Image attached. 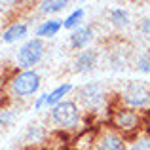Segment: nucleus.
Masks as SVG:
<instances>
[{
    "instance_id": "obj_5",
    "label": "nucleus",
    "mask_w": 150,
    "mask_h": 150,
    "mask_svg": "<svg viewBox=\"0 0 150 150\" xmlns=\"http://www.w3.org/2000/svg\"><path fill=\"white\" fill-rule=\"evenodd\" d=\"M120 103L122 106H127L133 110H148L150 108V86L144 82L131 80L122 88L120 91Z\"/></svg>"
},
{
    "instance_id": "obj_1",
    "label": "nucleus",
    "mask_w": 150,
    "mask_h": 150,
    "mask_svg": "<svg viewBox=\"0 0 150 150\" xmlns=\"http://www.w3.org/2000/svg\"><path fill=\"white\" fill-rule=\"evenodd\" d=\"M143 124H144V116L141 112L127 106H116L108 112V127L112 131L120 133L125 141L133 139L135 135L143 133Z\"/></svg>"
},
{
    "instance_id": "obj_10",
    "label": "nucleus",
    "mask_w": 150,
    "mask_h": 150,
    "mask_svg": "<svg viewBox=\"0 0 150 150\" xmlns=\"http://www.w3.org/2000/svg\"><path fill=\"white\" fill-rule=\"evenodd\" d=\"M29 25L25 21H13L2 30V42L4 44H17L29 36Z\"/></svg>"
},
{
    "instance_id": "obj_16",
    "label": "nucleus",
    "mask_w": 150,
    "mask_h": 150,
    "mask_svg": "<svg viewBox=\"0 0 150 150\" xmlns=\"http://www.w3.org/2000/svg\"><path fill=\"white\" fill-rule=\"evenodd\" d=\"M127 150H150V137L146 133H139L127 141Z\"/></svg>"
},
{
    "instance_id": "obj_14",
    "label": "nucleus",
    "mask_w": 150,
    "mask_h": 150,
    "mask_svg": "<svg viewBox=\"0 0 150 150\" xmlns=\"http://www.w3.org/2000/svg\"><path fill=\"white\" fill-rule=\"evenodd\" d=\"M108 19L116 29H124V27H127L129 21H131L129 11L125 10V8H112V10L108 11Z\"/></svg>"
},
{
    "instance_id": "obj_8",
    "label": "nucleus",
    "mask_w": 150,
    "mask_h": 150,
    "mask_svg": "<svg viewBox=\"0 0 150 150\" xmlns=\"http://www.w3.org/2000/svg\"><path fill=\"white\" fill-rule=\"evenodd\" d=\"M97 61H99V51L93 48H86L82 51H78V55L72 61V70L78 74H86L91 72L97 67Z\"/></svg>"
},
{
    "instance_id": "obj_17",
    "label": "nucleus",
    "mask_w": 150,
    "mask_h": 150,
    "mask_svg": "<svg viewBox=\"0 0 150 150\" xmlns=\"http://www.w3.org/2000/svg\"><path fill=\"white\" fill-rule=\"evenodd\" d=\"M135 69L143 74H150V50L143 51L135 61Z\"/></svg>"
},
{
    "instance_id": "obj_19",
    "label": "nucleus",
    "mask_w": 150,
    "mask_h": 150,
    "mask_svg": "<svg viewBox=\"0 0 150 150\" xmlns=\"http://www.w3.org/2000/svg\"><path fill=\"white\" fill-rule=\"evenodd\" d=\"M42 137H44V131L40 129V125H30V127L27 129L25 139L27 141H38V139H42Z\"/></svg>"
},
{
    "instance_id": "obj_4",
    "label": "nucleus",
    "mask_w": 150,
    "mask_h": 150,
    "mask_svg": "<svg viewBox=\"0 0 150 150\" xmlns=\"http://www.w3.org/2000/svg\"><path fill=\"white\" fill-rule=\"evenodd\" d=\"M42 86V78L38 70H15L13 76L8 80V93L13 99H29L36 95Z\"/></svg>"
},
{
    "instance_id": "obj_20",
    "label": "nucleus",
    "mask_w": 150,
    "mask_h": 150,
    "mask_svg": "<svg viewBox=\"0 0 150 150\" xmlns=\"http://www.w3.org/2000/svg\"><path fill=\"white\" fill-rule=\"evenodd\" d=\"M139 30L144 34V36H150V15H148V17H144V19H141Z\"/></svg>"
},
{
    "instance_id": "obj_21",
    "label": "nucleus",
    "mask_w": 150,
    "mask_h": 150,
    "mask_svg": "<svg viewBox=\"0 0 150 150\" xmlns=\"http://www.w3.org/2000/svg\"><path fill=\"white\" fill-rule=\"evenodd\" d=\"M143 133H146V135L150 137V108H148V112L144 114V124H143Z\"/></svg>"
},
{
    "instance_id": "obj_9",
    "label": "nucleus",
    "mask_w": 150,
    "mask_h": 150,
    "mask_svg": "<svg viewBox=\"0 0 150 150\" xmlns=\"http://www.w3.org/2000/svg\"><path fill=\"white\" fill-rule=\"evenodd\" d=\"M93 36H95V30H93L91 25H80L78 29H74L72 33H70V36H69V46H70L72 50L82 51V50H86L89 44H91Z\"/></svg>"
},
{
    "instance_id": "obj_3",
    "label": "nucleus",
    "mask_w": 150,
    "mask_h": 150,
    "mask_svg": "<svg viewBox=\"0 0 150 150\" xmlns=\"http://www.w3.org/2000/svg\"><path fill=\"white\" fill-rule=\"evenodd\" d=\"M50 118L53 122V125H57L63 131H80L84 112H82L76 101L65 99L57 103L53 108H50Z\"/></svg>"
},
{
    "instance_id": "obj_15",
    "label": "nucleus",
    "mask_w": 150,
    "mask_h": 150,
    "mask_svg": "<svg viewBox=\"0 0 150 150\" xmlns=\"http://www.w3.org/2000/svg\"><path fill=\"white\" fill-rule=\"evenodd\" d=\"M69 4H70L69 0H42V2L38 4V10L44 15H53V13L63 11Z\"/></svg>"
},
{
    "instance_id": "obj_11",
    "label": "nucleus",
    "mask_w": 150,
    "mask_h": 150,
    "mask_svg": "<svg viewBox=\"0 0 150 150\" xmlns=\"http://www.w3.org/2000/svg\"><path fill=\"white\" fill-rule=\"evenodd\" d=\"M74 89L72 84H69V82H63V84H59L57 88H53L51 91L48 93H42V101H44V108H53L57 103L65 101L67 97H69V93Z\"/></svg>"
},
{
    "instance_id": "obj_7",
    "label": "nucleus",
    "mask_w": 150,
    "mask_h": 150,
    "mask_svg": "<svg viewBox=\"0 0 150 150\" xmlns=\"http://www.w3.org/2000/svg\"><path fill=\"white\" fill-rule=\"evenodd\" d=\"M93 150H127V141H125L120 133H116L110 127H106V129H101V131L97 133Z\"/></svg>"
},
{
    "instance_id": "obj_6",
    "label": "nucleus",
    "mask_w": 150,
    "mask_h": 150,
    "mask_svg": "<svg viewBox=\"0 0 150 150\" xmlns=\"http://www.w3.org/2000/svg\"><path fill=\"white\" fill-rule=\"evenodd\" d=\"M46 53V44L40 38H29L23 42V46L15 53V67L19 70H30L42 61Z\"/></svg>"
},
{
    "instance_id": "obj_13",
    "label": "nucleus",
    "mask_w": 150,
    "mask_h": 150,
    "mask_svg": "<svg viewBox=\"0 0 150 150\" xmlns=\"http://www.w3.org/2000/svg\"><path fill=\"white\" fill-rule=\"evenodd\" d=\"M84 15H86V10H84V8H74V10L61 21L63 29L72 33L74 29H78V27L82 25V19H84Z\"/></svg>"
},
{
    "instance_id": "obj_2",
    "label": "nucleus",
    "mask_w": 150,
    "mask_h": 150,
    "mask_svg": "<svg viewBox=\"0 0 150 150\" xmlns=\"http://www.w3.org/2000/svg\"><path fill=\"white\" fill-rule=\"evenodd\" d=\"M76 103L82 108V112L86 110L88 116H95V114L103 112L108 108V93H106L105 86L101 82H88L82 88L76 89Z\"/></svg>"
},
{
    "instance_id": "obj_12",
    "label": "nucleus",
    "mask_w": 150,
    "mask_h": 150,
    "mask_svg": "<svg viewBox=\"0 0 150 150\" xmlns=\"http://www.w3.org/2000/svg\"><path fill=\"white\" fill-rule=\"evenodd\" d=\"M61 29H63L61 19H46V21H42L40 25L36 27L34 34H36V38H40V40H46V38L50 40V38L57 36Z\"/></svg>"
},
{
    "instance_id": "obj_18",
    "label": "nucleus",
    "mask_w": 150,
    "mask_h": 150,
    "mask_svg": "<svg viewBox=\"0 0 150 150\" xmlns=\"http://www.w3.org/2000/svg\"><path fill=\"white\" fill-rule=\"evenodd\" d=\"M15 122V110L8 108V106H0V127H10Z\"/></svg>"
}]
</instances>
